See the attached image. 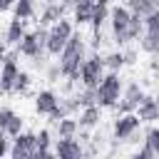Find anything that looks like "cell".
<instances>
[{"instance_id":"6da1fadb","label":"cell","mask_w":159,"mask_h":159,"mask_svg":"<svg viewBox=\"0 0 159 159\" xmlns=\"http://www.w3.org/2000/svg\"><path fill=\"white\" fill-rule=\"evenodd\" d=\"M57 65H60V75L67 77V82H80V65L84 60V40L80 32H72L65 40V47L57 55Z\"/></svg>"},{"instance_id":"7a4b0ae2","label":"cell","mask_w":159,"mask_h":159,"mask_svg":"<svg viewBox=\"0 0 159 159\" xmlns=\"http://www.w3.org/2000/svg\"><path fill=\"white\" fill-rule=\"evenodd\" d=\"M122 77H119V72H104L102 75V80L94 84V94H97V104L102 107V109H112L114 104H117V99H119V94H122Z\"/></svg>"},{"instance_id":"3957f363","label":"cell","mask_w":159,"mask_h":159,"mask_svg":"<svg viewBox=\"0 0 159 159\" xmlns=\"http://www.w3.org/2000/svg\"><path fill=\"white\" fill-rule=\"evenodd\" d=\"M102 75H104V62H102L99 52H92L89 57L84 55V60L80 65V82H82V87H94L102 80Z\"/></svg>"},{"instance_id":"277c9868","label":"cell","mask_w":159,"mask_h":159,"mask_svg":"<svg viewBox=\"0 0 159 159\" xmlns=\"http://www.w3.org/2000/svg\"><path fill=\"white\" fill-rule=\"evenodd\" d=\"M129 10H127V5H112L109 7V22H112V37H114V42L122 47V45H127V35H124V27H127V22H129Z\"/></svg>"},{"instance_id":"5b68a950","label":"cell","mask_w":159,"mask_h":159,"mask_svg":"<svg viewBox=\"0 0 159 159\" xmlns=\"http://www.w3.org/2000/svg\"><path fill=\"white\" fill-rule=\"evenodd\" d=\"M142 97H144L142 84H139V82H129L127 87H122V94H119V99H117L114 107H117L119 114H124V112H134Z\"/></svg>"},{"instance_id":"8992f818","label":"cell","mask_w":159,"mask_h":159,"mask_svg":"<svg viewBox=\"0 0 159 159\" xmlns=\"http://www.w3.org/2000/svg\"><path fill=\"white\" fill-rule=\"evenodd\" d=\"M32 152H35V132H25V129L12 137V144L7 149V154H12L15 159H27L32 157Z\"/></svg>"},{"instance_id":"52a82bcc","label":"cell","mask_w":159,"mask_h":159,"mask_svg":"<svg viewBox=\"0 0 159 159\" xmlns=\"http://www.w3.org/2000/svg\"><path fill=\"white\" fill-rule=\"evenodd\" d=\"M15 47H17V55H25V57H30V60L35 62V67H42L45 47H40V45H37V40H35V32H25Z\"/></svg>"},{"instance_id":"ba28073f","label":"cell","mask_w":159,"mask_h":159,"mask_svg":"<svg viewBox=\"0 0 159 159\" xmlns=\"http://www.w3.org/2000/svg\"><path fill=\"white\" fill-rule=\"evenodd\" d=\"M142 127V122H139V117L134 114V112H124V114H119L117 119H114V124H112V134H114V139H119V142H124L134 129H139Z\"/></svg>"},{"instance_id":"9c48e42d","label":"cell","mask_w":159,"mask_h":159,"mask_svg":"<svg viewBox=\"0 0 159 159\" xmlns=\"http://www.w3.org/2000/svg\"><path fill=\"white\" fill-rule=\"evenodd\" d=\"M52 154L60 157V159H80V157L84 154V149H82V144H80L75 137H57Z\"/></svg>"},{"instance_id":"30bf717a","label":"cell","mask_w":159,"mask_h":159,"mask_svg":"<svg viewBox=\"0 0 159 159\" xmlns=\"http://www.w3.org/2000/svg\"><path fill=\"white\" fill-rule=\"evenodd\" d=\"M137 117H139L142 124L157 122V119H159V102H157L152 94H144V97L139 99V104H137Z\"/></svg>"},{"instance_id":"8fae6325","label":"cell","mask_w":159,"mask_h":159,"mask_svg":"<svg viewBox=\"0 0 159 159\" xmlns=\"http://www.w3.org/2000/svg\"><path fill=\"white\" fill-rule=\"evenodd\" d=\"M99 122H102V107H99V104H87V107H82L80 119H77L80 129H94V127H99Z\"/></svg>"},{"instance_id":"7c38bea8","label":"cell","mask_w":159,"mask_h":159,"mask_svg":"<svg viewBox=\"0 0 159 159\" xmlns=\"http://www.w3.org/2000/svg\"><path fill=\"white\" fill-rule=\"evenodd\" d=\"M65 10H67V7H65L62 2H57V0H55V2H47V5H45V10L40 12V20H37V25H42V27H50L52 22H57V20L65 15Z\"/></svg>"},{"instance_id":"4fadbf2b","label":"cell","mask_w":159,"mask_h":159,"mask_svg":"<svg viewBox=\"0 0 159 159\" xmlns=\"http://www.w3.org/2000/svg\"><path fill=\"white\" fill-rule=\"evenodd\" d=\"M57 102H60V97H57L52 89H40V92L35 94V112H37V114H47Z\"/></svg>"},{"instance_id":"5bb4252c","label":"cell","mask_w":159,"mask_h":159,"mask_svg":"<svg viewBox=\"0 0 159 159\" xmlns=\"http://www.w3.org/2000/svg\"><path fill=\"white\" fill-rule=\"evenodd\" d=\"M92 0H75V5H72V22L75 25H89V17H92Z\"/></svg>"},{"instance_id":"9a60e30c","label":"cell","mask_w":159,"mask_h":159,"mask_svg":"<svg viewBox=\"0 0 159 159\" xmlns=\"http://www.w3.org/2000/svg\"><path fill=\"white\" fill-rule=\"evenodd\" d=\"M22 35H25V20L12 17V20L7 22V30H5V42H7V45H17Z\"/></svg>"},{"instance_id":"2e32d148","label":"cell","mask_w":159,"mask_h":159,"mask_svg":"<svg viewBox=\"0 0 159 159\" xmlns=\"http://www.w3.org/2000/svg\"><path fill=\"white\" fill-rule=\"evenodd\" d=\"M107 17H109V5H92V17H89V25H92V30L94 32H102V25L107 22Z\"/></svg>"},{"instance_id":"e0dca14e","label":"cell","mask_w":159,"mask_h":159,"mask_svg":"<svg viewBox=\"0 0 159 159\" xmlns=\"http://www.w3.org/2000/svg\"><path fill=\"white\" fill-rule=\"evenodd\" d=\"M55 127H57V137H77V132H80L77 119H72L70 114H67V117H62V119H57V122H55Z\"/></svg>"},{"instance_id":"ac0fdd59","label":"cell","mask_w":159,"mask_h":159,"mask_svg":"<svg viewBox=\"0 0 159 159\" xmlns=\"http://www.w3.org/2000/svg\"><path fill=\"white\" fill-rule=\"evenodd\" d=\"M10 10L15 12L17 20H30L35 17V0H15Z\"/></svg>"},{"instance_id":"d6986e66","label":"cell","mask_w":159,"mask_h":159,"mask_svg":"<svg viewBox=\"0 0 159 159\" xmlns=\"http://www.w3.org/2000/svg\"><path fill=\"white\" fill-rule=\"evenodd\" d=\"M47 30H50L52 35H57V37H62V40H67V37H70V35L75 32V22H72V20H67V17L62 15V17H60L57 22H52V25H50Z\"/></svg>"},{"instance_id":"ffe728a7","label":"cell","mask_w":159,"mask_h":159,"mask_svg":"<svg viewBox=\"0 0 159 159\" xmlns=\"http://www.w3.org/2000/svg\"><path fill=\"white\" fill-rule=\"evenodd\" d=\"M139 47H142L144 52H149V55H157V52H159V32L144 30V32L139 35Z\"/></svg>"},{"instance_id":"44dd1931","label":"cell","mask_w":159,"mask_h":159,"mask_svg":"<svg viewBox=\"0 0 159 159\" xmlns=\"http://www.w3.org/2000/svg\"><path fill=\"white\" fill-rule=\"evenodd\" d=\"M144 32V22H142V17L139 15H129V22H127V27H124V35H127V42H132V40H139V35Z\"/></svg>"},{"instance_id":"7402d4cb","label":"cell","mask_w":159,"mask_h":159,"mask_svg":"<svg viewBox=\"0 0 159 159\" xmlns=\"http://www.w3.org/2000/svg\"><path fill=\"white\" fill-rule=\"evenodd\" d=\"M102 62H104V70H109V72H119V70L124 67L122 50H114V52H109L107 57H102Z\"/></svg>"},{"instance_id":"603a6c76","label":"cell","mask_w":159,"mask_h":159,"mask_svg":"<svg viewBox=\"0 0 159 159\" xmlns=\"http://www.w3.org/2000/svg\"><path fill=\"white\" fill-rule=\"evenodd\" d=\"M30 84H32V77H30V72H17L15 75V80H12V92L15 94H25L27 89H30Z\"/></svg>"},{"instance_id":"cb8c5ba5","label":"cell","mask_w":159,"mask_h":159,"mask_svg":"<svg viewBox=\"0 0 159 159\" xmlns=\"http://www.w3.org/2000/svg\"><path fill=\"white\" fill-rule=\"evenodd\" d=\"M142 142L147 144V147H152L154 149V154L159 157V127H154V122L147 127V132L142 134Z\"/></svg>"},{"instance_id":"d4e9b609","label":"cell","mask_w":159,"mask_h":159,"mask_svg":"<svg viewBox=\"0 0 159 159\" xmlns=\"http://www.w3.org/2000/svg\"><path fill=\"white\" fill-rule=\"evenodd\" d=\"M62 47H65V40H62V37H57V35H52V32L47 30V40H45V52H47V55H52V57H57Z\"/></svg>"},{"instance_id":"484cf974","label":"cell","mask_w":159,"mask_h":159,"mask_svg":"<svg viewBox=\"0 0 159 159\" xmlns=\"http://www.w3.org/2000/svg\"><path fill=\"white\" fill-rule=\"evenodd\" d=\"M127 10H129V12H134V15H139V17H144L147 12L159 10V7H152L147 0H127Z\"/></svg>"},{"instance_id":"4316f807","label":"cell","mask_w":159,"mask_h":159,"mask_svg":"<svg viewBox=\"0 0 159 159\" xmlns=\"http://www.w3.org/2000/svg\"><path fill=\"white\" fill-rule=\"evenodd\" d=\"M77 104L80 107H87V104H97V94H94V87H84L80 94H75Z\"/></svg>"},{"instance_id":"83f0119b","label":"cell","mask_w":159,"mask_h":159,"mask_svg":"<svg viewBox=\"0 0 159 159\" xmlns=\"http://www.w3.org/2000/svg\"><path fill=\"white\" fill-rule=\"evenodd\" d=\"M22 124H25V119H22L20 114H12V117H10V122L5 124V129H2V132H5L7 137H15L17 132H22Z\"/></svg>"},{"instance_id":"f1b7e54d","label":"cell","mask_w":159,"mask_h":159,"mask_svg":"<svg viewBox=\"0 0 159 159\" xmlns=\"http://www.w3.org/2000/svg\"><path fill=\"white\" fill-rule=\"evenodd\" d=\"M142 22H144V30H149V32H159V10L147 12V15L142 17Z\"/></svg>"},{"instance_id":"f546056e","label":"cell","mask_w":159,"mask_h":159,"mask_svg":"<svg viewBox=\"0 0 159 159\" xmlns=\"http://www.w3.org/2000/svg\"><path fill=\"white\" fill-rule=\"evenodd\" d=\"M50 144H52V134H50V129H40V132H35V149H50Z\"/></svg>"},{"instance_id":"4dcf8cb0","label":"cell","mask_w":159,"mask_h":159,"mask_svg":"<svg viewBox=\"0 0 159 159\" xmlns=\"http://www.w3.org/2000/svg\"><path fill=\"white\" fill-rule=\"evenodd\" d=\"M60 104L65 107V112H67V114H72V112H77V109H80V104H77V99H75V97H65V99H60Z\"/></svg>"},{"instance_id":"1f68e13d","label":"cell","mask_w":159,"mask_h":159,"mask_svg":"<svg viewBox=\"0 0 159 159\" xmlns=\"http://www.w3.org/2000/svg\"><path fill=\"white\" fill-rule=\"evenodd\" d=\"M134 159H157V154H154V149H152V147H147V144H144V147L134 154Z\"/></svg>"},{"instance_id":"d6a6232c","label":"cell","mask_w":159,"mask_h":159,"mask_svg":"<svg viewBox=\"0 0 159 159\" xmlns=\"http://www.w3.org/2000/svg\"><path fill=\"white\" fill-rule=\"evenodd\" d=\"M15 112L10 109V107H0V129H5V124L10 122V117H12Z\"/></svg>"},{"instance_id":"836d02e7","label":"cell","mask_w":159,"mask_h":159,"mask_svg":"<svg viewBox=\"0 0 159 159\" xmlns=\"http://www.w3.org/2000/svg\"><path fill=\"white\" fill-rule=\"evenodd\" d=\"M7 149H10V139H7V134L0 129V159L7 154Z\"/></svg>"},{"instance_id":"e575fe53","label":"cell","mask_w":159,"mask_h":159,"mask_svg":"<svg viewBox=\"0 0 159 159\" xmlns=\"http://www.w3.org/2000/svg\"><path fill=\"white\" fill-rule=\"evenodd\" d=\"M47 80H50V82H57V80H60V65H57V62L47 67Z\"/></svg>"},{"instance_id":"d590c367","label":"cell","mask_w":159,"mask_h":159,"mask_svg":"<svg viewBox=\"0 0 159 159\" xmlns=\"http://www.w3.org/2000/svg\"><path fill=\"white\" fill-rule=\"evenodd\" d=\"M122 57H124V65H134V62H137V52H134V50L122 52Z\"/></svg>"},{"instance_id":"8d00e7d4","label":"cell","mask_w":159,"mask_h":159,"mask_svg":"<svg viewBox=\"0 0 159 159\" xmlns=\"http://www.w3.org/2000/svg\"><path fill=\"white\" fill-rule=\"evenodd\" d=\"M12 2H15V0H0V12L10 10V7H12Z\"/></svg>"},{"instance_id":"74e56055","label":"cell","mask_w":159,"mask_h":159,"mask_svg":"<svg viewBox=\"0 0 159 159\" xmlns=\"http://www.w3.org/2000/svg\"><path fill=\"white\" fill-rule=\"evenodd\" d=\"M147 2H149L152 7H159V0H147Z\"/></svg>"},{"instance_id":"f35d334b","label":"cell","mask_w":159,"mask_h":159,"mask_svg":"<svg viewBox=\"0 0 159 159\" xmlns=\"http://www.w3.org/2000/svg\"><path fill=\"white\" fill-rule=\"evenodd\" d=\"M0 94H5V92H2V87H0Z\"/></svg>"}]
</instances>
